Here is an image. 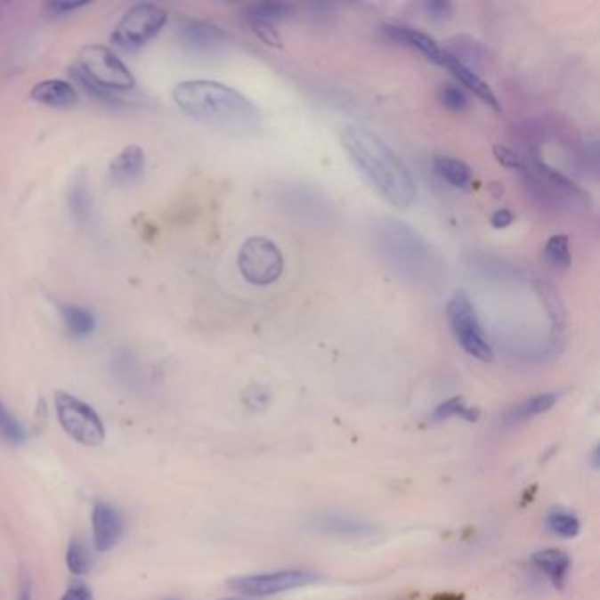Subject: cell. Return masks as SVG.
Returning <instances> with one entry per match:
<instances>
[{
  "instance_id": "cell-27",
  "label": "cell",
  "mask_w": 600,
  "mask_h": 600,
  "mask_svg": "<svg viewBox=\"0 0 600 600\" xmlns=\"http://www.w3.org/2000/svg\"><path fill=\"white\" fill-rule=\"evenodd\" d=\"M68 567L73 574H86L92 567V556L88 553V547L85 546V542L81 539H73L69 547H68Z\"/></svg>"
},
{
  "instance_id": "cell-9",
  "label": "cell",
  "mask_w": 600,
  "mask_h": 600,
  "mask_svg": "<svg viewBox=\"0 0 600 600\" xmlns=\"http://www.w3.org/2000/svg\"><path fill=\"white\" fill-rule=\"evenodd\" d=\"M166 21L167 12L160 5L151 2L136 4L118 21L113 41L126 50L140 48L162 30Z\"/></svg>"
},
{
  "instance_id": "cell-15",
  "label": "cell",
  "mask_w": 600,
  "mask_h": 600,
  "mask_svg": "<svg viewBox=\"0 0 600 600\" xmlns=\"http://www.w3.org/2000/svg\"><path fill=\"white\" fill-rule=\"evenodd\" d=\"M30 99L52 108H69L77 102V92L69 81L52 77L36 83L30 90Z\"/></svg>"
},
{
  "instance_id": "cell-16",
  "label": "cell",
  "mask_w": 600,
  "mask_h": 600,
  "mask_svg": "<svg viewBox=\"0 0 600 600\" xmlns=\"http://www.w3.org/2000/svg\"><path fill=\"white\" fill-rule=\"evenodd\" d=\"M145 151L138 145H129L109 164V180L117 185L131 183L145 171Z\"/></svg>"
},
{
  "instance_id": "cell-21",
  "label": "cell",
  "mask_w": 600,
  "mask_h": 600,
  "mask_svg": "<svg viewBox=\"0 0 600 600\" xmlns=\"http://www.w3.org/2000/svg\"><path fill=\"white\" fill-rule=\"evenodd\" d=\"M434 171L452 187L463 189L472 182V169L459 158L454 157H435Z\"/></svg>"
},
{
  "instance_id": "cell-31",
  "label": "cell",
  "mask_w": 600,
  "mask_h": 600,
  "mask_svg": "<svg viewBox=\"0 0 600 600\" xmlns=\"http://www.w3.org/2000/svg\"><path fill=\"white\" fill-rule=\"evenodd\" d=\"M425 9L434 21H448L452 18V5L446 0H430L425 4Z\"/></svg>"
},
{
  "instance_id": "cell-24",
  "label": "cell",
  "mask_w": 600,
  "mask_h": 600,
  "mask_svg": "<svg viewBox=\"0 0 600 600\" xmlns=\"http://www.w3.org/2000/svg\"><path fill=\"white\" fill-rule=\"evenodd\" d=\"M450 418H463L466 421H475L479 418V412L472 407L466 405L465 398L461 396H452L450 400L442 401L432 414V419L435 423H441V421H446V419H450Z\"/></svg>"
},
{
  "instance_id": "cell-1",
  "label": "cell",
  "mask_w": 600,
  "mask_h": 600,
  "mask_svg": "<svg viewBox=\"0 0 600 600\" xmlns=\"http://www.w3.org/2000/svg\"><path fill=\"white\" fill-rule=\"evenodd\" d=\"M173 101L194 122L227 136L250 138L263 127L259 108L239 90L219 81H182L173 88Z\"/></svg>"
},
{
  "instance_id": "cell-4",
  "label": "cell",
  "mask_w": 600,
  "mask_h": 600,
  "mask_svg": "<svg viewBox=\"0 0 600 600\" xmlns=\"http://www.w3.org/2000/svg\"><path fill=\"white\" fill-rule=\"evenodd\" d=\"M525 174L526 183L531 192L547 205L564 207V208H588L590 198L588 194L572 183L565 174L558 169L547 166L539 151H531L530 158H525V167L522 171Z\"/></svg>"
},
{
  "instance_id": "cell-29",
  "label": "cell",
  "mask_w": 600,
  "mask_h": 600,
  "mask_svg": "<svg viewBox=\"0 0 600 600\" xmlns=\"http://www.w3.org/2000/svg\"><path fill=\"white\" fill-rule=\"evenodd\" d=\"M247 25L264 45L272 48H282V37H280V32L275 28V25L263 23V21H248Z\"/></svg>"
},
{
  "instance_id": "cell-20",
  "label": "cell",
  "mask_w": 600,
  "mask_h": 600,
  "mask_svg": "<svg viewBox=\"0 0 600 600\" xmlns=\"http://www.w3.org/2000/svg\"><path fill=\"white\" fill-rule=\"evenodd\" d=\"M295 14V5L286 2H257L250 4L243 9V20L248 21H263V23H279L286 21Z\"/></svg>"
},
{
  "instance_id": "cell-22",
  "label": "cell",
  "mask_w": 600,
  "mask_h": 600,
  "mask_svg": "<svg viewBox=\"0 0 600 600\" xmlns=\"http://www.w3.org/2000/svg\"><path fill=\"white\" fill-rule=\"evenodd\" d=\"M64 326L76 338H86L95 329V317L90 310L77 306V304H66L61 310Z\"/></svg>"
},
{
  "instance_id": "cell-3",
  "label": "cell",
  "mask_w": 600,
  "mask_h": 600,
  "mask_svg": "<svg viewBox=\"0 0 600 600\" xmlns=\"http://www.w3.org/2000/svg\"><path fill=\"white\" fill-rule=\"evenodd\" d=\"M71 75L90 95L102 102H115L111 90H131L136 85L129 68L101 45H90L79 52L77 66Z\"/></svg>"
},
{
  "instance_id": "cell-12",
  "label": "cell",
  "mask_w": 600,
  "mask_h": 600,
  "mask_svg": "<svg viewBox=\"0 0 600 600\" xmlns=\"http://www.w3.org/2000/svg\"><path fill=\"white\" fill-rule=\"evenodd\" d=\"M92 530L95 549L109 551L118 542L124 530L120 513L106 502H97L92 513Z\"/></svg>"
},
{
  "instance_id": "cell-7",
  "label": "cell",
  "mask_w": 600,
  "mask_h": 600,
  "mask_svg": "<svg viewBox=\"0 0 600 600\" xmlns=\"http://www.w3.org/2000/svg\"><path fill=\"white\" fill-rule=\"evenodd\" d=\"M57 418L64 432L83 446H101L104 442V425L97 412L69 393H55Z\"/></svg>"
},
{
  "instance_id": "cell-33",
  "label": "cell",
  "mask_w": 600,
  "mask_h": 600,
  "mask_svg": "<svg viewBox=\"0 0 600 600\" xmlns=\"http://www.w3.org/2000/svg\"><path fill=\"white\" fill-rule=\"evenodd\" d=\"M86 2H50L46 4V9L52 14H68V12H75L76 9L85 7Z\"/></svg>"
},
{
  "instance_id": "cell-11",
  "label": "cell",
  "mask_w": 600,
  "mask_h": 600,
  "mask_svg": "<svg viewBox=\"0 0 600 600\" xmlns=\"http://www.w3.org/2000/svg\"><path fill=\"white\" fill-rule=\"evenodd\" d=\"M378 32L384 39L393 41L396 45L412 48L416 52H419L421 55H425L428 61H432L434 64L442 62L444 57V50L437 45V41L434 37H430L425 32H419L412 27H405V25H393V23H385L378 27Z\"/></svg>"
},
{
  "instance_id": "cell-23",
  "label": "cell",
  "mask_w": 600,
  "mask_h": 600,
  "mask_svg": "<svg viewBox=\"0 0 600 600\" xmlns=\"http://www.w3.org/2000/svg\"><path fill=\"white\" fill-rule=\"evenodd\" d=\"M546 526L551 533L562 539H574L581 531L580 520L564 509H555L546 516Z\"/></svg>"
},
{
  "instance_id": "cell-18",
  "label": "cell",
  "mask_w": 600,
  "mask_h": 600,
  "mask_svg": "<svg viewBox=\"0 0 600 600\" xmlns=\"http://www.w3.org/2000/svg\"><path fill=\"white\" fill-rule=\"evenodd\" d=\"M542 264L555 275H565L572 264V254L567 234H553L542 247Z\"/></svg>"
},
{
  "instance_id": "cell-26",
  "label": "cell",
  "mask_w": 600,
  "mask_h": 600,
  "mask_svg": "<svg viewBox=\"0 0 600 600\" xmlns=\"http://www.w3.org/2000/svg\"><path fill=\"white\" fill-rule=\"evenodd\" d=\"M0 439L11 446H20L27 441L23 426L5 407L2 398H0Z\"/></svg>"
},
{
  "instance_id": "cell-14",
  "label": "cell",
  "mask_w": 600,
  "mask_h": 600,
  "mask_svg": "<svg viewBox=\"0 0 600 600\" xmlns=\"http://www.w3.org/2000/svg\"><path fill=\"white\" fill-rule=\"evenodd\" d=\"M441 66L446 68L450 75L454 76L463 86H466L470 92H474V95H477L482 102H486L495 111H500V104H499V99H497L495 92L474 69H468L466 66H463L456 59H452L446 52H444Z\"/></svg>"
},
{
  "instance_id": "cell-34",
  "label": "cell",
  "mask_w": 600,
  "mask_h": 600,
  "mask_svg": "<svg viewBox=\"0 0 600 600\" xmlns=\"http://www.w3.org/2000/svg\"><path fill=\"white\" fill-rule=\"evenodd\" d=\"M515 221V215L511 210L507 208H502V210H497L491 217V225L493 229H507L509 225L513 224Z\"/></svg>"
},
{
  "instance_id": "cell-8",
  "label": "cell",
  "mask_w": 600,
  "mask_h": 600,
  "mask_svg": "<svg viewBox=\"0 0 600 600\" xmlns=\"http://www.w3.org/2000/svg\"><path fill=\"white\" fill-rule=\"evenodd\" d=\"M317 581H320V576L313 571L284 569V571H275V572L232 578L229 581V588L247 597H268V596H277V594H284L289 590L303 588Z\"/></svg>"
},
{
  "instance_id": "cell-28",
  "label": "cell",
  "mask_w": 600,
  "mask_h": 600,
  "mask_svg": "<svg viewBox=\"0 0 600 600\" xmlns=\"http://www.w3.org/2000/svg\"><path fill=\"white\" fill-rule=\"evenodd\" d=\"M439 99L446 108H450L452 111H461L468 106L466 93L463 92V88L456 85H444L439 92Z\"/></svg>"
},
{
  "instance_id": "cell-25",
  "label": "cell",
  "mask_w": 600,
  "mask_h": 600,
  "mask_svg": "<svg viewBox=\"0 0 600 600\" xmlns=\"http://www.w3.org/2000/svg\"><path fill=\"white\" fill-rule=\"evenodd\" d=\"M69 208L77 223H86L92 212V198L85 178H76L69 192Z\"/></svg>"
},
{
  "instance_id": "cell-2",
  "label": "cell",
  "mask_w": 600,
  "mask_h": 600,
  "mask_svg": "<svg viewBox=\"0 0 600 600\" xmlns=\"http://www.w3.org/2000/svg\"><path fill=\"white\" fill-rule=\"evenodd\" d=\"M342 147L353 164L376 187L377 192L394 208L407 210L418 198L416 182L403 160L377 134L365 127H345Z\"/></svg>"
},
{
  "instance_id": "cell-10",
  "label": "cell",
  "mask_w": 600,
  "mask_h": 600,
  "mask_svg": "<svg viewBox=\"0 0 600 600\" xmlns=\"http://www.w3.org/2000/svg\"><path fill=\"white\" fill-rule=\"evenodd\" d=\"M178 43L191 52L205 53L221 48L227 41V34L221 27L205 20H183L176 28Z\"/></svg>"
},
{
  "instance_id": "cell-6",
  "label": "cell",
  "mask_w": 600,
  "mask_h": 600,
  "mask_svg": "<svg viewBox=\"0 0 600 600\" xmlns=\"http://www.w3.org/2000/svg\"><path fill=\"white\" fill-rule=\"evenodd\" d=\"M446 313L450 329L463 351L479 361H493V349L481 326L475 306L465 291H458L450 296Z\"/></svg>"
},
{
  "instance_id": "cell-35",
  "label": "cell",
  "mask_w": 600,
  "mask_h": 600,
  "mask_svg": "<svg viewBox=\"0 0 600 600\" xmlns=\"http://www.w3.org/2000/svg\"><path fill=\"white\" fill-rule=\"evenodd\" d=\"M266 401H268V393H266V389H263V387H259V385L248 389V401H247V403H250V405L255 403L257 407H263Z\"/></svg>"
},
{
  "instance_id": "cell-38",
  "label": "cell",
  "mask_w": 600,
  "mask_h": 600,
  "mask_svg": "<svg viewBox=\"0 0 600 600\" xmlns=\"http://www.w3.org/2000/svg\"><path fill=\"white\" fill-rule=\"evenodd\" d=\"M221 600H248V599H221Z\"/></svg>"
},
{
  "instance_id": "cell-17",
  "label": "cell",
  "mask_w": 600,
  "mask_h": 600,
  "mask_svg": "<svg viewBox=\"0 0 600 600\" xmlns=\"http://www.w3.org/2000/svg\"><path fill=\"white\" fill-rule=\"evenodd\" d=\"M531 564L546 574V578L553 583L555 588H562L567 581L569 571H571V558L562 549H542L533 553Z\"/></svg>"
},
{
  "instance_id": "cell-37",
  "label": "cell",
  "mask_w": 600,
  "mask_h": 600,
  "mask_svg": "<svg viewBox=\"0 0 600 600\" xmlns=\"http://www.w3.org/2000/svg\"><path fill=\"white\" fill-rule=\"evenodd\" d=\"M434 600H463L461 596H450V594H446V596H437L434 597Z\"/></svg>"
},
{
  "instance_id": "cell-13",
  "label": "cell",
  "mask_w": 600,
  "mask_h": 600,
  "mask_svg": "<svg viewBox=\"0 0 600 600\" xmlns=\"http://www.w3.org/2000/svg\"><path fill=\"white\" fill-rule=\"evenodd\" d=\"M308 525L320 533L335 535L342 539H363L376 533V526L345 515H315L308 520Z\"/></svg>"
},
{
  "instance_id": "cell-5",
  "label": "cell",
  "mask_w": 600,
  "mask_h": 600,
  "mask_svg": "<svg viewBox=\"0 0 600 600\" xmlns=\"http://www.w3.org/2000/svg\"><path fill=\"white\" fill-rule=\"evenodd\" d=\"M236 263L241 277L257 288L275 284L284 273L282 250L266 236L247 238L238 250Z\"/></svg>"
},
{
  "instance_id": "cell-36",
  "label": "cell",
  "mask_w": 600,
  "mask_h": 600,
  "mask_svg": "<svg viewBox=\"0 0 600 600\" xmlns=\"http://www.w3.org/2000/svg\"><path fill=\"white\" fill-rule=\"evenodd\" d=\"M18 600H30V587L23 585L21 592H20V599Z\"/></svg>"
},
{
  "instance_id": "cell-32",
  "label": "cell",
  "mask_w": 600,
  "mask_h": 600,
  "mask_svg": "<svg viewBox=\"0 0 600 600\" xmlns=\"http://www.w3.org/2000/svg\"><path fill=\"white\" fill-rule=\"evenodd\" d=\"M61 600H93L90 588L79 581L73 583Z\"/></svg>"
},
{
  "instance_id": "cell-19",
  "label": "cell",
  "mask_w": 600,
  "mask_h": 600,
  "mask_svg": "<svg viewBox=\"0 0 600 600\" xmlns=\"http://www.w3.org/2000/svg\"><path fill=\"white\" fill-rule=\"evenodd\" d=\"M562 398V393H556V391H551V393H540V394H535L531 398H526L522 403L515 405L507 414H506V421L509 425H515V423H522V421H526L530 418H535V416H540V414H546L549 412Z\"/></svg>"
},
{
  "instance_id": "cell-30",
  "label": "cell",
  "mask_w": 600,
  "mask_h": 600,
  "mask_svg": "<svg viewBox=\"0 0 600 600\" xmlns=\"http://www.w3.org/2000/svg\"><path fill=\"white\" fill-rule=\"evenodd\" d=\"M493 155H495V158L499 160V164H502L504 167L518 169V171H523V167H525V158H523L520 153L511 150L509 147L495 145V147H493Z\"/></svg>"
}]
</instances>
